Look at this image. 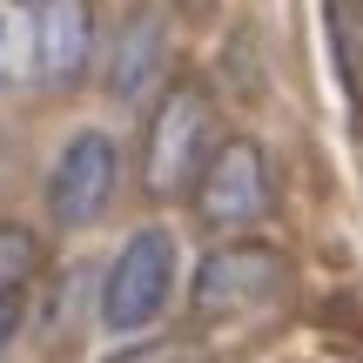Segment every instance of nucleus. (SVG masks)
I'll use <instances>...</instances> for the list:
<instances>
[{"label": "nucleus", "instance_id": "f03ea898", "mask_svg": "<svg viewBox=\"0 0 363 363\" xmlns=\"http://www.w3.org/2000/svg\"><path fill=\"white\" fill-rule=\"evenodd\" d=\"M208 135H216V115H208V94L202 88H169V101L155 108V121H148V189L155 195H182L202 182V169L216 155H208Z\"/></svg>", "mask_w": 363, "mask_h": 363}, {"label": "nucleus", "instance_id": "1a4fd4ad", "mask_svg": "<svg viewBox=\"0 0 363 363\" xmlns=\"http://www.w3.org/2000/svg\"><path fill=\"white\" fill-rule=\"evenodd\" d=\"M330 48H337L343 94L363 115V0H330Z\"/></svg>", "mask_w": 363, "mask_h": 363}, {"label": "nucleus", "instance_id": "39448f33", "mask_svg": "<svg viewBox=\"0 0 363 363\" xmlns=\"http://www.w3.org/2000/svg\"><path fill=\"white\" fill-rule=\"evenodd\" d=\"M195 208L216 229H249V222L269 216V169H262L256 142H222L216 162L195 182Z\"/></svg>", "mask_w": 363, "mask_h": 363}, {"label": "nucleus", "instance_id": "0eeeda50", "mask_svg": "<svg viewBox=\"0 0 363 363\" xmlns=\"http://www.w3.org/2000/svg\"><path fill=\"white\" fill-rule=\"evenodd\" d=\"M162 67H169V27H162L155 7H142L128 27H121V40H115V67H108L115 101H142V94L162 81Z\"/></svg>", "mask_w": 363, "mask_h": 363}, {"label": "nucleus", "instance_id": "6e6552de", "mask_svg": "<svg viewBox=\"0 0 363 363\" xmlns=\"http://www.w3.org/2000/svg\"><path fill=\"white\" fill-rule=\"evenodd\" d=\"M21 81H40V40H34V7L13 0V7H0V88H21Z\"/></svg>", "mask_w": 363, "mask_h": 363}, {"label": "nucleus", "instance_id": "20e7f679", "mask_svg": "<svg viewBox=\"0 0 363 363\" xmlns=\"http://www.w3.org/2000/svg\"><path fill=\"white\" fill-rule=\"evenodd\" d=\"M115 142H108L101 128H81L74 142L61 148V162H54L48 175V216L61 222V229H88V222L108 216V202H115Z\"/></svg>", "mask_w": 363, "mask_h": 363}, {"label": "nucleus", "instance_id": "f8f14e48", "mask_svg": "<svg viewBox=\"0 0 363 363\" xmlns=\"http://www.w3.org/2000/svg\"><path fill=\"white\" fill-rule=\"evenodd\" d=\"M115 363H169V343H148V350H135V357H115Z\"/></svg>", "mask_w": 363, "mask_h": 363}, {"label": "nucleus", "instance_id": "9b49d317", "mask_svg": "<svg viewBox=\"0 0 363 363\" xmlns=\"http://www.w3.org/2000/svg\"><path fill=\"white\" fill-rule=\"evenodd\" d=\"M21 316H27V289H7V296H0V350L21 337Z\"/></svg>", "mask_w": 363, "mask_h": 363}, {"label": "nucleus", "instance_id": "9d476101", "mask_svg": "<svg viewBox=\"0 0 363 363\" xmlns=\"http://www.w3.org/2000/svg\"><path fill=\"white\" fill-rule=\"evenodd\" d=\"M34 269H40V242L21 222H0V296H7V289H27Z\"/></svg>", "mask_w": 363, "mask_h": 363}, {"label": "nucleus", "instance_id": "f257e3e1", "mask_svg": "<svg viewBox=\"0 0 363 363\" xmlns=\"http://www.w3.org/2000/svg\"><path fill=\"white\" fill-rule=\"evenodd\" d=\"M169 289H175V242L162 229H135L101 276V323L115 337H135L169 310Z\"/></svg>", "mask_w": 363, "mask_h": 363}, {"label": "nucleus", "instance_id": "7ed1b4c3", "mask_svg": "<svg viewBox=\"0 0 363 363\" xmlns=\"http://www.w3.org/2000/svg\"><path fill=\"white\" fill-rule=\"evenodd\" d=\"M283 276H289L283 249H269V242H222V249L202 256L189 303H195V316H235V310H249V303L276 296Z\"/></svg>", "mask_w": 363, "mask_h": 363}, {"label": "nucleus", "instance_id": "423d86ee", "mask_svg": "<svg viewBox=\"0 0 363 363\" xmlns=\"http://www.w3.org/2000/svg\"><path fill=\"white\" fill-rule=\"evenodd\" d=\"M34 7V40H40V88L81 81L94 54V7L88 0H27Z\"/></svg>", "mask_w": 363, "mask_h": 363}]
</instances>
